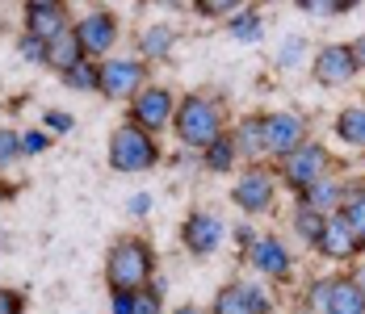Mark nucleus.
<instances>
[{
  "label": "nucleus",
  "instance_id": "0eeeda50",
  "mask_svg": "<svg viewBox=\"0 0 365 314\" xmlns=\"http://www.w3.org/2000/svg\"><path fill=\"white\" fill-rule=\"evenodd\" d=\"M173 113H177V97H173V88H164V84H147L143 93L130 101V122L143 126L147 135L168 130V126H173Z\"/></svg>",
  "mask_w": 365,
  "mask_h": 314
},
{
  "label": "nucleus",
  "instance_id": "a878e982",
  "mask_svg": "<svg viewBox=\"0 0 365 314\" xmlns=\"http://www.w3.org/2000/svg\"><path fill=\"white\" fill-rule=\"evenodd\" d=\"M59 80H63L68 88H76V93H97V63L84 59V63H76L72 71H63Z\"/></svg>",
  "mask_w": 365,
  "mask_h": 314
},
{
  "label": "nucleus",
  "instance_id": "9b49d317",
  "mask_svg": "<svg viewBox=\"0 0 365 314\" xmlns=\"http://www.w3.org/2000/svg\"><path fill=\"white\" fill-rule=\"evenodd\" d=\"M273 197H277V184H273V176L264 172V168H248V172L235 180V189H231V202L244 209V214H264V209L273 206Z\"/></svg>",
  "mask_w": 365,
  "mask_h": 314
},
{
  "label": "nucleus",
  "instance_id": "e433bc0d",
  "mask_svg": "<svg viewBox=\"0 0 365 314\" xmlns=\"http://www.w3.org/2000/svg\"><path fill=\"white\" fill-rule=\"evenodd\" d=\"M235 239H240V247H248V244H252V239H256V235H252V231H248V226H240V231H235Z\"/></svg>",
  "mask_w": 365,
  "mask_h": 314
},
{
  "label": "nucleus",
  "instance_id": "a211bd4d",
  "mask_svg": "<svg viewBox=\"0 0 365 314\" xmlns=\"http://www.w3.org/2000/svg\"><path fill=\"white\" fill-rule=\"evenodd\" d=\"M302 206L319 209V214H340V206H344V197H349V184H340V180H315V184H307L302 193Z\"/></svg>",
  "mask_w": 365,
  "mask_h": 314
},
{
  "label": "nucleus",
  "instance_id": "72a5a7b5",
  "mask_svg": "<svg viewBox=\"0 0 365 314\" xmlns=\"http://www.w3.org/2000/svg\"><path fill=\"white\" fill-rule=\"evenodd\" d=\"M42 117H46V135H68V130L76 126L72 113H63V109H46Z\"/></svg>",
  "mask_w": 365,
  "mask_h": 314
},
{
  "label": "nucleus",
  "instance_id": "c9c22d12",
  "mask_svg": "<svg viewBox=\"0 0 365 314\" xmlns=\"http://www.w3.org/2000/svg\"><path fill=\"white\" fill-rule=\"evenodd\" d=\"M349 51H353V63H357V71H365V34L357 38V42H349Z\"/></svg>",
  "mask_w": 365,
  "mask_h": 314
},
{
  "label": "nucleus",
  "instance_id": "9d476101",
  "mask_svg": "<svg viewBox=\"0 0 365 314\" xmlns=\"http://www.w3.org/2000/svg\"><path fill=\"white\" fill-rule=\"evenodd\" d=\"M260 135H264V155H290L307 142V117L298 113H264L260 122Z\"/></svg>",
  "mask_w": 365,
  "mask_h": 314
},
{
  "label": "nucleus",
  "instance_id": "c85d7f7f",
  "mask_svg": "<svg viewBox=\"0 0 365 314\" xmlns=\"http://www.w3.org/2000/svg\"><path fill=\"white\" fill-rule=\"evenodd\" d=\"M17 55L26 59V63H38V68H46V42L34 34H26L21 30V38H17Z\"/></svg>",
  "mask_w": 365,
  "mask_h": 314
},
{
  "label": "nucleus",
  "instance_id": "f03ea898",
  "mask_svg": "<svg viewBox=\"0 0 365 314\" xmlns=\"http://www.w3.org/2000/svg\"><path fill=\"white\" fill-rule=\"evenodd\" d=\"M151 277H155V251H151V244L139 239V235L113 239L110 251H106V289L110 293H130V289H143Z\"/></svg>",
  "mask_w": 365,
  "mask_h": 314
},
{
  "label": "nucleus",
  "instance_id": "dca6fc26",
  "mask_svg": "<svg viewBox=\"0 0 365 314\" xmlns=\"http://www.w3.org/2000/svg\"><path fill=\"white\" fill-rule=\"evenodd\" d=\"M315 251H319L324 260H353L361 247L353 239V231L344 226V218H340V214H328V218H324V231H319V239H315Z\"/></svg>",
  "mask_w": 365,
  "mask_h": 314
},
{
  "label": "nucleus",
  "instance_id": "1a4fd4ad",
  "mask_svg": "<svg viewBox=\"0 0 365 314\" xmlns=\"http://www.w3.org/2000/svg\"><path fill=\"white\" fill-rule=\"evenodd\" d=\"M210 314H273V298H269L264 285L227 281L210 302Z\"/></svg>",
  "mask_w": 365,
  "mask_h": 314
},
{
  "label": "nucleus",
  "instance_id": "4c0bfd02",
  "mask_svg": "<svg viewBox=\"0 0 365 314\" xmlns=\"http://www.w3.org/2000/svg\"><path fill=\"white\" fill-rule=\"evenodd\" d=\"M147 206H151L147 197H135V202H130V214H147Z\"/></svg>",
  "mask_w": 365,
  "mask_h": 314
},
{
  "label": "nucleus",
  "instance_id": "ddd939ff",
  "mask_svg": "<svg viewBox=\"0 0 365 314\" xmlns=\"http://www.w3.org/2000/svg\"><path fill=\"white\" fill-rule=\"evenodd\" d=\"M181 244H185V251H193V256H215L219 244H222V222L210 209H193L181 222Z\"/></svg>",
  "mask_w": 365,
  "mask_h": 314
},
{
  "label": "nucleus",
  "instance_id": "f257e3e1",
  "mask_svg": "<svg viewBox=\"0 0 365 314\" xmlns=\"http://www.w3.org/2000/svg\"><path fill=\"white\" fill-rule=\"evenodd\" d=\"M173 135L185 147H193V151H206L219 135H227V105H222V97H210V93L181 97L177 113H173Z\"/></svg>",
  "mask_w": 365,
  "mask_h": 314
},
{
  "label": "nucleus",
  "instance_id": "39448f33",
  "mask_svg": "<svg viewBox=\"0 0 365 314\" xmlns=\"http://www.w3.org/2000/svg\"><path fill=\"white\" fill-rule=\"evenodd\" d=\"M76 42H80V51H84V59H106L113 46H118V34H122V26H118V17H113L110 9H93V13H84L80 21L72 26Z\"/></svg>",
  "mask_w": 365,
  "mask_h": 314
},
{
  "label": "nucleus",
  "instance_id": "b1692460",
  "mask_svg": "<svg viewBox=\"0 0 365 314\" xmlns=\"http://www.w3.org/2000/svg\"><path fill=\"white\" fill-rule=\"evenodd\" d=\"M235 159H240V155H235V142H231V135H219V139L202 151V164H206L210 172H231V168H235Z\"/></svg>",
  "mask_w": 365,
  "mask_h": 314
},
{
  "label": "nucleus",
  "instance_id": "7c9ffc66",
  "mask_svg": "<svg viewBox=\"0 0 365 314\" xmlns=\"http://www.w3.org/2000/svg\"><path fill=\"white\" fill-rule=\"evenodd\" d=\"M26 293L13 289V285H0V314H26Z\"/></svg>",
  "mask_w": 365,
  "mask_h": 314
},
{
  "label": "nucleus",
  "instance_id": "2f4dec72",
  "mask_svg": "<svg viewBox=\"0 0 365 314\" xmlns=\"http://www.w3.org/2000/svg\"><path fill=\"white\" fill-rule=\"evenodd\" d=\"M193 9H197L202 17H227V13L240 9V0H193Z\"/></svg>",
  "mask_w": 365,
  "mask_h": 314
},
{
  "label": "nucleus",
  "instance_id": "ea45409f",
  "mask_svg": "<svg viewBox=\"0 0 365 314\" xmlns=\"http://www.w3.org/2000/svg\"><path fill=\"white\" fill-rule=\"evenodd\" d=\"M173 314H202V310H197V306H177Z\"/></svg>",
  "mask_w": 365,
  "mask_h": 314
},
{
  "label": "nucleus",
  "instance_id": "423d86ee",
  "mask_svg": "<svg viewBox=\"0 0 365 314\" xmlns=\"http://www.w3.org/2000/svg\"><path fill=\"white\" fill-rule=\"evenodd\" d=\"M328 168H331V151L328 147H319V142H302L298 151L282 155V180L290 184L294 193H302L307 184L324 180Z\"/></svg>",
  "mask_w": 365,
  "mask_h": 314
},
{
  "label": "nucleus",
  "instance_id": "aec40b11",
  "mask_svg": "<svg viewBox=\"0 0 365 314\" xmlns=\"http://www.w3.org/2000/svg\"><path fill=\"white\" fill-rule=\"evenodd\" d=\"M260 122H264V113H248V117L231 130L235 155H244V159H260V155H264V135H260Z\"/></svg>",
  "mask_w": 365,
  "mask_h": 314
},
{
  "label": "nucleus",
  "instance_id": "4be33fe9",
  "mask_svg": "<svg viewBox=\"0 0 365 314\" xmlns=\"http://www.w3.org/2000/svg\"><path fill=\"white\" fill-rule=\"evenodd\" d=\"M340 218H344V226L353 231L357 247H365V180L361 184H349V197H344V206H340Z\"/></svg>",
  "mask_w": 365,
  "mask_h": 314
},
{
  "label": "nucleus",
  "instance_id": "f704fd0d",
  "mask_svg": "<svg viewBox=\"0 0 365 314\" xmlns=\"http://www.w3.org/2000/svg\"><path fill=\"white\" fill-rule=\"evenodd\" d=\"M298 51H302V38H286V51H282V63H286V68L298 59Z\"/></svg>",
  "mask_w": 365,
  "mask_h": 314
},
{
  "label": "nucleus",
  "instance_id": "412c9836",
  "mask_svg": "<svg viewBox=\"0 0 365 314\" xmlns=\"http://www.w3.org/2000/svg\"><path fill=\"white\" fill-rule=\"evenodd\" d=\"M177 46V30L173 26H147L139 34V59L151 63V59H168V51Z\"/></svg>",
  "mask_w": 365,
  "mask_h": 314
},
{
  "label": "nucleus",
  "instance_id": "f8f14e48",
  "mask_svg": "<svg viewBox=\"0 0 365 314\" xmlns=\"http://www.w3.org/2000/svg\"><path fill=\"white\" fill-rule=\"evenodd\" d=\"M311 75H315V84H324V88H340V84H349V80L357 75L353 51L340 46V42L319 46V51H315V63H311Z\"/></svg>",
  "mask_w": 365,
  "mask_h": 314
},
{
  "label": "nucleus",
  "instance_id": "2eb2a0df",
  "mask_svg": "<svg viewBox=\"0 0 365 314\" xmlns=\"http://www.w3.org/2000/svg\"><path fill=\"white\" fill-rule=\"evenodd\" d=\"M68 17H72V13H68L63 0H55V4H26V34L51 42V38H59L63 30H72Z\"/></svg>",
  "mask_w": 365,
  "mask_h": 314
},
{
  "label": "nucleus",
  "instance_id": "bb28decb",
  "mask_svg": "<svg viewBox=\"0 0 365 314\" xmlns=\"http://www.w3.org/2000/svg\"><path fill=\"white\" fill-rule=\"evenodd\" d=\"M298 9H307L315 17H344L349 9H357V0H298Z\"/></svg>",
  "mask_w": 365,
  "mask_h": 314
},
{
  "label": "nucleus",
  "instance_id": "473e14b6",
  "mask_svg": "<svg viewBox=\"0 0 365 314\" xmlns=\"http://www.w3.org/2000/svg\"><path fill=\"white\" fill-rule=\"evenodd\" d=\"M51 147V135L46 130H26L21 135V155H42Z\"/></svg>",
  "mask_w": 365,
  "mask_h": 314
},
{
  "label": "nucleus",
  "instance_id": "f3484780",
  "mask_svg": "<svg viewBox=\"0 0 365 314\" xmlns=\"http://www.w3.org/2000/svg\"><path fill=\"white\" fill-rule=\"evenodd\" d=\"M113 314H164V293L155 281H147L143 289H130V293H110Z\"/></svg>",
  "mask_w": 365,
  "mask_h": 314
},
{
  "label": "nucleus",
  "instance_id": "7ed1b4c3",
  "mask_svg": "<svg viewBox=\"0 0 365 314\" xmlns=\"http://www.w3.org/2000/svg\"><path fill=\"white\" fill-rule=\"evenodd\" d=\"M160 164V142L155 135H147L143 126H135L130 117L118 122L110 135V168L113 172H126V176H139L151 172Z\"/></svg>",
  "mask_w": 365,
  "mask_h": 314
},
{
  "label": "nucleus",
  "instance_id": "a19ab883",
  "mask_svg": "<svg viewBox=\"0 0 365 314\" xmlns=\"http://www.w3.org/2000/svg\"><path fill=\"white\" fill-rule=\"evenodd\" d=\"M21 4H55V0H21Z\"/></svg>",
  "mask_w": 365,
  "mask_h": 314
},
{
  "label": "nucleus",
  "instance_id": "cd10ccee",
  "mask_svg": "<svg viewBox=\"0 0 365 314\" xmlns=\"http://www.w3.org/2000/svg\"><path fill=\"white\" fill-rule=\"evenodd\" d=\"M17 159H21V135L9 130V126H0V172L13 168Z\"/></svg>",
  "mask_w": 365,
  "mask_h": 314
},
{
  "label": "nucleus",
  "instance_id": "20e7f679",
  "mask_svg": "<svg viewBox=\"0 0 365 314\" xmlns=\"http://www.w3.org/2000/svg\"><path fill=\"white\" fill-rule=\"evenodd\" d=\"M147 63L143 59H101L97 63V93L110 101H135L147 88Z\"/></svg>",
  "mask_w": 365,
  "mask_h": 314
},
{
  "label": "nucleus",
  "instance_id": "4468645a",
  "mask_svg": "<svg viewBox=\"0 0 365 314\" xmlns=\"http://www.w3.org/2000/svg\"><path fill=\"white\" fill-rule=\"evenodd\" d=\"M248 260H252L256 273H264L269 281H286L290 277V251L282 247V239L273 235H260L248 244Z\"/></svg>",
  "mask_w": 365,
  "mask_h": 314
},
{
  "label": "nucleus",
  "instance_id": "393cba45",
  "mask_svg": "<svg viewBox=\"0 0 365 314\" xmlns=\"http://www.w3.org/2000/svg\"><path fill=\"white\" fill-rule=\"evenodd\" d=\"M324 218H328V214H319V209H311V206H302V202H298V209H294V231L302 235V244L315 247L319 231H324Z\"/></svg>",
  "mask_w": 365,
  "mask_h": 314
},
{
  "label": "nucleus",
  "instance_id": "c756f323",
  "mask_svg": "<svg viewBox=\"0 0 365 314\" xmlns=\"http://www.w3.org/2000/svg\"><path fill=\"white\" fill-rule=\"evenodd\" d=\"M227 30H231V38H256L260 34V13L256 9H244L235 21H227Z\"/></svg>",
  "mask_w": 365,
  "mask_h": 314
},
{
  "label": "nucleus",
  "instance_id": "58836bf2",
  "mask_svg": "<svg viewBox=\"0 0 365 314\" xmlns=\"http://www.w3.org/2000/svg\"><path fill=\"white\" fill-rule=\"evenodd\" d=\"M353 285L361 289V298H365V264H361V268H357V273H353Z\"/></svg>",
  "mask_w": 365,
  "mask_h": 314
},
{
  "label": "nucleus",
  "instance_id": "6ab92c4d",
  "mask_svg": "<svg viewBox=\"0 0 365 314\" xmlns=\"http://www.w3.org/2000/svg\"><path fill=\"white\" fill-rule=\"evenodd\" d=\"M76 63H84V51H80V42H76V34L72 30H63L59 38H51L46 42V68L51 71H72Z\"/></svg>",
  "mask_w": 365,
  "mask_h": 314
},
{
  "label": "nucleus",
  "instance_id": "6e6552de",
  "mask_svg": "<svg viewBox=\"0 0 365 314\" xmlns=\"http://www.w3.org/2000/svg\"><path fill=\"white\" fill-rule=\"evenodd\" d=\"M311 310L315 314H365V298L353 285V277H324L311 289Z\"/></svg>",
  "mask_w": 365,
  "mask_h": 314
},
{
  "label": "nucleus",
  "instance_id": "5701e85b",
  "mask_svg": "<svg viewBox=\"0 0 365 314\" xmlns=\"http://www.w3.org/2000/svg\"><path fill=\"white\" fill-rule=\"evenodd\" d=\"M336 139L349 142V147H365V109L361 105L336 113Z\"/></svg>",
  "mask_w": 365,
  "mask_h": 314
}]
</instances>
